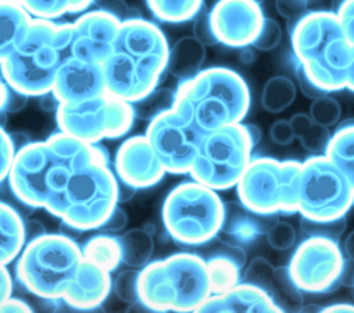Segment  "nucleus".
<instances>
[{
  "label": "nucleus",
  "instance_id": "nucleus-1",
  "mask_svg": "<svg viewBox=\"0 0 354 313\" xmlns=\"http://www.w3.org/2000/svg\"><path fill=\"white\" fill-rule=\"evenodd\" d=\"M169 50L165 33L153 22L122 19L113 50L102 62L106 94L130 103L148 95L167 69Z\"/></svg>",
  "mask_w": 354,
  "mask_h": 313
},
{
  "label": "nucleus",
  "instance_id": "nucleus-2",
  "mask_svg": "<svg viewBox=\"0 0 354 313\" xmlns=\"http://www.w3.org/2000/svg\"><path fill=\"white\" fill-rule=\"evenodd\" d=\"M72 23L33 18L15 50L0 63V73L12 90L26 97L51 92L55 74L71 57Z\"/></svg>",
  "mask_w": 354,
  "mask_h": 313
},
{
  "label": "nucleus",
  "instance_id": "nucleus-3",
  "mask_svg": "<svg viewBox=\"0 0 354 313\" xmlns=\"http://www.w3.org/2000/svg\"><path fill=\"white\" fill-rule=\"evenodd\" d=\"M174 108L188 114L206 134L242 123L250 108V92L239 73L228 68L213 66L180 80Z\"/></svg>",
  "mask_w": 354,
  "mask_h": 313
},
{
  "label": "nucleus",
  "instance_id": "nucleus-4",
  "mask_svg": "<svg viewBox=\"0 0 354 313\" xmlns=\"http://www.w3.org/2000/svg\"><path fill=\"white\" fill-rule=\"evenodd\" d=\"M292 48L311 81L325 92L346 88L351 43L335 11H310L300 17L292 32Z\"/></svg>",
  "mask_w": 354,
  "mask_h": 313
},
{
  "label": "nucleus",
  "instance_id": "nucleus-5",
  "mask_svg": "<svg viewBox=\"0 0 354 313\" xmlns=\"http://www.w3.org/2000/svg\"><path fill=\"white\" fill-rule=\"evenodd\" d=\"M212 295L206 259L176 252L138 272V298L153 312H198Z\"/></svg>",
  "mask_w": 354,
  "mask_h": 313
},
{
  "label": "nucleus",
  "instance_id": "nucleus-6",
  "mask_svg": "<svg viewBox=\"0 0 354 313\" xmlns=\"http://www.w3.org/2000/svg\"><path fill=\"white\" fill-rule=\"evenodd\" d=\"M119 203L118 175L109 160H94L69 172L44 210L75 230L100 229Z\"/></svg>",
  "mask_w": 354,
  "mask_h": 313
},
{
  "label": "nucleus",
  "instance_id": "nucleus-7",
  "mask_svg": "<svg viewBox=\"0 0 354 313\" xmlns=\"http://www.w3.org/2000/svg\"><path fill=\"white\" fill-rule=\"evenodd\" d=\"M82 259V247L73 239L44 233L24 245L15 259V279L32 295L59 302Z\"/></svg>",
  "mask_w": 354,
  "mask_h": 313
},
{
  "label": "nucleus",
  "instance_id": "nucleus-8",
  "mask_svg": "<svg viewBox=\"0 0 354 313\" xmlns=\"http://www.w3.org/2000/svg\"><path fill=\"white\" fill-rule=\"evenodd\" d=\"M224 203L217 190L192 179L174 186L162 205L167 234L184 245L212 241L223 228Z\"/></svg>",
  "mask_w": 354,
  "mask_h": 313
},
{
  "label": "nucleus",
  "instance_id": "nucleus-9",
  "mask_svg": "<svg viewBox=\"0 0 354 313\" xmlns=\"http://www.w3.org/2000/svg\"><path fill=\"white\" fill-rule=\"evenodd\" d=\"M300 161L252 157L236 183L243 207L256 215L297 212Z\"/></svg>",
  "mask_w": 354,
  "mask_h": 313
},
{
  "label": "nucleus",
  "instance_id": "nucleus-10",
  "mask_svg": "<svg viewBox=\"0 0 354 313\" xmlns=\"http://www.w3.org/2000/svg\"><path fill=\"white\" fill-rule=\"evenodd\" d=\"M253 143L245 124L238 123L203 134L189 175L214 189L236 186L249 161Z\"/></svg>",
  "mask_w": 354,
  "mask_h": 313
},
{
  "label": "nucleus",
  "instance_id": "nucleus-11",
  "mask_svg": "<svg viewBox=\"0 0 354 313\" xmlns=\"http://www.w3.org/2000/svg\"><path fill=\"white\" fill-rule=\"evenodd\" d=\"M354 203V189L325 156L313 154L300 165L297 212L314 221L346 216Z\"/></svg>",
  "mask_w": 354,
  "mask_h": 313
},
{
  "label": "nucleus",
  "instance_id": "nucleus-12",
  "mask_svg": "<svg viewBox=\"0 0 354 313\" xmlns=\"http://www.w3.org/2000/svg\"><path fill=\"white\" fill-rule=\"evenodd\" d=\"M58 128L88 143L118 139L134 124L133 103L104 94L77 103H59L55 110Z\"/></svg>",
  "mask_w": 354,
  "mask_h": 313
},
{
  "label": "nucleus",
  "instance_id": "nucleus-13",
  "mask_svg": "<svg viewBox=\"0 0 354 313\" xmlns=\"http://www.w3.org/2000/svg\"><path fill=\"white\" fill-rule=\"evenodd\" d=\"M145 137L166 172L181 175L189 174L203 132L188 114L173 106L149 120Z\"/></svg>",
  "mask_w": 354,
  "mask_h": 313
},
{
  "label": "nucleus",
  "instance_id": "nucleus-14",
  "mask_svg": "<svg viewBox=\"0 0 354 313\" xmlns=\"http://www.w3.org/2000/svg\"><path fill=\"white\" fill-rule=\"evenodd\" d=\"M61 163L80 167L59 154L47 139L30 141L17 150L7 181L25 204L33 210L44 208L53 174Z\"/></svg>",
  "mask_w": 354,
  "mask_h": 313
},
{
  "label": "nucleus",
  "instance_id": "nucleus-15",
  "mask_svg": "<svg viewBox=\"0 0 354 313\" xmlns=\"http://www.w3.org/2000/svg\"><path fill=\"white\" fill-rule=\"evenodd\" d=\"M344 254L339 241L307 236L295 250L288 269L295 284L304 292L324 294L340 285Z\"/></svg>",
  "mask_w": 354,
  "mask_h": 313
},
{
  "label": "nucleus",
  "instance_id": "nucleus-16",
  "mask_svg": "<svg viewBox=\"0 0 354 313\" xmlns=\"http://www.w3.org/2000/svg\"><path fill=\"white\" fill-rule=\"evenodd\" d=\"M209 17L217 41L235 48L252 46L266 18L254 0H218Z\"/></svg>",
  "mask_w": 354,
  "mask_h": 313
},
{
  "label": "nucleus",
  "instance_id": "nucleus-17",
  "mask_svg": "<svg viewBox=\"0 0 354 313\" xmlns=\"http://www.w3.org/2000/svg\"><path fill=\"white\" fill-rule=\"evenodd\" d=\"M122 18L112 11L91 10L72 23L71 55L102 63L113 50Z\"/></svg>",
  "mask_w": 354,
  "mask_h": 313
},
{
  "label": "nucleus",
  "instance_id": "nucleus-18",
  "mask_svg": "<svg viewBox=\"0 0 354 313\" xmlns=\"http://www.w3.org/2000/svg\"><path fill=\"white\" fill-rule=\"evenodd\" d=\"M113 168L118 178L138 190L155 186L167 174L145 135H134L122 142Z\"/></svg>",
  "mask_w": 354,
  "mask_h": 313
},
{
  "label": "nucleus",
  "instance_id": "nucleus-19",
  "mask_svg": "<svg viewBox=\"0 0 354 313\" xmlns=\"http://www.w3.org/2000/svg\"><path fill=\"white\" fill-rule=\"evenodd\" d=\"M51 92L59 103H77L106 94L102 63L68 57L55 74Z\"/></svg>",
  "mask_w": 354,
  "mask_h": 313
},
{
  "label": "nucleus",
  "instance_id": "nucleus-20",
  "mask_svg": "<svg viewBox=\"0 0 354 313\" xmlns=\"http://www.w3.org/2000/svg\"><path fill=\"white\" fill-rule=\"evenodd\" d=\"M111 288V272L83 258L62 295V302L72 309L91 310L105 302Z\"/></svg>",
  "mask_w": 354,
  "mask_h": 313
},
{
  "label": "nucleus",
  "instance_id": "nucleus-21",
  "mask_svg": "<svg viewBox=\"0 0 354 313\" xmlns=\"http://www.w3.org/2000/svg\"><path fill=\"white\" fill-rule=\"evenodd\" d=\"M201 313H277L281 309L261 288L241 281L223 294H212Z\"/></svg>",
  "mask_w": 354,
  "mask_h": 313
},
{
  "label": "nucleus",
  "instance_id": "nucleus-22",
  "mask_svg": "<svg viewBox=\"0 0 354 313\" xmlns=\"http://www.w3.org/2000/svg\"><path fill=\"white\" fill-rule=\"evenodd\" d=\"M246 255L238 245L221 243L206 259L212 294H223L241 283Z\"/></svg>",
  "mask_w": 354,
  "mask_h": 313
},
{
  "label": "nucleus",
  "instance_id": "nucleus-23",
  "mask_svg": "<svg viewBox=\"0 0 354 313\" xmlns=\"http://www.w3.org/2000/svg\"><path fill=\"white\" fill-rule=\"evenodd\" d=\"M26 244L24 215L0 200V263L14 262Z\"/></svg>",
  "mask_w": 354,
  "mask_h": 313
},
{
  "label": "nucleus",
  "instance_id": "nucleus-24",
  "mask_svg": "<svg viewBox=\"0 0 354 313\" xmlns=\"http://www.w3.org/2000/svg\"><path fill=\"white\" fill-rule=\"evenodd\" d=\"M206 58L205 46L195 36L178 39L169 50L167 70L171 76L185 80L195 76Z\"/></svg>",
  "mask_w": 354,
  "mask_h": 313
},
{
  "label": "nucleus",
  "instance_id": "nucleus-25",
  "mask_svg": "<svg viewBox=\"0 0 354 313\" xmlns=\"http://www.w3.org/2000/svg\"><path fill=\"white\" fill-rule=\"evenodd\" d=\"M32 19L22 4L0 1V63L21 43Z\"/></svg>",
  "mask_w": 354,
  "mask_h": 313
},
{
  "label": "nucleus",
  "instance_id": "nucleus-26",
  "mask_svg": "<svg viewBox=\"0 0 354 313\" xmlns=\"http://www.w3.org/2000/svg\"><path fill=\"white\" fill-rule=\"evenodd\" d=\"M325 156L340 170L354 189V119H347L337 125Z\"/></svg>",
  "mask_w": 354,
  "mask_h": 313
},
{
  "label": "nucleus",
  "instance_id": "nucleus-27",
  "mask_svg": "<svg viewBox=\"0 0 354 313\" xmlns=\"http://www.w3.org/2000/svg\"><path fill=\"white\" fill-rule=\"evenodd\" d=\"M266 292L281 312H300L304 306L301 290L295 284L288 266L275 267Z\"/></svg>",
  "mask_w": 354,
  "mask_h": 313
},
{
  "label": "nucleus",
  "instance_id": "nucleus-28",
  "mask_svg": "<svg viewBox=\"0 0 354 313\" xmlns=\"http://www.w3.org/2000/svg\"><path fill=\"white\" fill-rule=\"evenodd\" d=\"M83 258L113 272L122 263V247L119 237L111 234H97L90 237L82 247Z\"/></svg>",
  "mask_w": 354,
  "mask_h": 313
},
{
  "label": "nucleus",
  "instance_id": "nucleus-29",
  "mask_svg": "<svg viewBox=\"0 0 354 313\" xmlns=\"http://www.w3.org/2000/svg\"><path fill=\"white\" fill-rule=\"evenodd\" d=\"M224 222L221 230L231 234L241 243L253 241L263 230L256 218H253L246 207L238 203H227L224 204Z\"/></svg>",
  "mask_w": 354,
  "mask_h": 313
},
{
  "label": "nucleus",
  "instance_id": "nucleus-30",
  "mask_svg": "<svg viewBox=\"0 0 354 313\" xmlns=\"http://www.w3.org/2000/svg\"><path fill=\"white\" fill-rule=\"evenodd\" d=\"M119 240L123 263L131 267H142L149 262L153 251V239L148 230L134 228L123 233Z\"/></svg>",
  "mask_w": 354,
  "mask_h": 313
},
{
  "label": "nucleus",
  "instance_id": "nucleus-31",
  "mask_svg": "<svg viewBox=\"0 0 354 313\" xmlns=\"http://www.w3.org/2000/svg\"><path fill=\"white\" fill-rule=\"evenodd\" d=\"M147 6L156 19L181 23L199 14L203 0H147Z\"/></svg>",
  "mask_w": 354,
  "mask_h": 313
},
{
  "label": "nucleus",
  "instance_id": "nucleus-32",
  "mask_svg": "<svg viewBox=\"0 0 354 313\" xmlns=\"http://www.w3.org/2000/svg\"><path fill=\"white\" fill-rule=\"evenodd\" d=\"M296 85L286 76L270 77L261 91V106L270 113H279L289 108L296 98Z\"/></svg>",
  "mask_w": 354,
  "mask_h": 313
},
{
  "label": "nucleus",
  "instance_id": "nucleus-33",
  "mask_svg": "<svg viewBox=\"0 0 354 313\" xmlns=\"http://www.w3.org/2000/svg\"><path fill=\"white\" fill-rule=\"evenodd\" d=\"M94 0H21V4L33 18L57 19L65 14L86 11Z\"/></svg>",
  "mask_w": 354,
  "mask_h": 313
},
{
  "label": "nucleus",
  "instance_id": "nucleus-34",
  "mask_svg": "<svg viewBox=\"0 0 354 313\" xmlns=\"http://www.w3.org/2000/svg\"><path fill=\"white\" fill-rule=\"evenodd\" d=\"M176 91L166 87H156L148 95L133 103L134 114L141 120H152L155 116L174 106Z\"/></svg>",
  "mask_w": 354,
  "mask_h": 313
},
{
  "label": "nucleus",
  "instance_id": "nucleus-35",
  "mask_svg": "<svg viewBox=\"0 0 354 313\" xmlns=\"http://www.w3.org/2000/svg\"><path fill=\"white\" fill-rule=\"evenodd\" d=\"M300 228L307 236L325 237V239L339 241L340 236L346 229V216L332 219V221H314V219L301 216Z\"/></svg>",
  "mask_w": 354,
  "mask_h": 313
},
{
  "label": "nucleus",
  "instance_id": "nucleus-36",
  "mask_svg": "<svg viewBox=\"0 0 354 313\" xmlns=\"http://www.w3.org/2000/svg\"><path fill=\"white\" fill-rule=\"evenodd\" d=\"M308 114L314 123L330 127L339 121L342 116V106L335 98L325 94L313 99Z\"/></svg>",
  "mask_w": 354,
  "mask_h": 313
},
{
  "label": "nucleus",
  "instance_id": "nucleus-37",
  "mask_svg": "<svg viewBox=\"0 0 354 313\" xmlns=\"http://www.w3.org/2000/svg\"><path fill=\"white\" fill-rule=\"evenodd\" d=\"M138 272L140 270H123L112 283L115 295L124 303H137L138 298Z\"/></svg>",
  "mask_w": 354,
  "mask_h": 313
},
{
  "label": "nucleus",
  "instance_id": "nucleus-38",
  "mask_svg": "<svg viewBox=\"0 0 354 313\" xmlns=\"http://www.w3.org/2000/svg\"><path fill=\"white\" fill-rule=\"evenodd\" d=\"M330 138L332 134L329 127L313 123L310 128L299 138V141L301 146L311 154H325Z\"/></svg>",
  "mask_w": 354,
  "mask_h": 313
},
{
  "label": "nucleus",
  "instance_id": "nucleus-39",
  "mask_svg": "<svg viewBox=\"0 0 354 313\" xmlns=\"http://www.w3.org/2000/svg\"><path fill=\"white\" fill-rule=\"evenodd\" d=\"M274 272H275V267L266 258L256 256L250 261V263L245 269L242 274V281L253 284L261 288L263 291H266Z\"/></svg>",
  "mask_w": 354,
  "mask_h": 313
},
{
  "label": "nucleus",
  "instance_id": "nucleus-40",
  "mask_svg": "<svg viewBox=\"0 0 354 313\" xmlns=\"http://www.w3.org/2000/svg\"><path fill=\"white\" fill-rule=\"evenodd\" d=\"M267 243L277 251L289 250L296 241L295 228L283 221L275 222L267 230Z\"/></svg>",
  "mask_w": 354,
  "mask_h": 313
},
{
  "label": "nucleus",
  "instance_id": "nucleus-41",
  "mask_svg": "<svg viewBox=\"0 0 354 313\" xmlns=\"http://www.w3.org/2000/svg\"><path fill=\"white\" fill-rule=\"evenodd\" d=\"M281 39H282V29L279 23L275 19L266 17L263 26L260 29V33L257 34L252 46L260 51H270V50H274L281 43Z\"/></svg>",
  "mask_w": 354,
  "mask_h": 313
},
{
  "label": "nucleus",
  "instance_id": "nucleus-42",
  "mask_svg": "<svg viewBox=\"0 0 354 313\" xmlns=\"http://www.w3.org/2000/svg\"><path fill=\"white\" fill-rule=\"evenodd\" d=\"M17 149L11 139V135L0 124V183L7 179Z\"/></svg>",
  "mask_w": 354,
  "mask_h": 313
},
{
  "label": "nucleus",
  "instance_id": "nucleus-43",
  "mask_svg": "<svg viewBox=\"0 0 354 313\" xmlns=\"http://www.w3.org/2000/svg\"><path fill=\"white\" fill-rule=\"evenodd\" d=\"M308 0H275V8L288 21H297L304 15Z\"/></svg>",
  "mask_w": 354,
  "mask_h": 313
},
{
  "label": "nucleus",
  "instance_id": "nucleus-44",
  "mask_svg": "<svg viewBox=\"0 0 354 313\" xmlns=\"http://www.w3.org/2000/svg\"><path fill=\"white\" fill-rule=\"evenodd\" d=\"M335 12L343 26L348 41L351 43V46H354V0H344Z\"/></svg>",
  "mask_w": 354,
  "mask_h": 313
},
{
  "label": "nucleus",
  "instance_id": "nucleus-45",
  "mask_svg": "<svg viewBox=\"0 0 354 313\" xmlns=\"http://www.w3.org/2000/svg\"><path fill=\"white\" fill-rule=\"evenodd\" d=\"M194 36L203 44V46H214L217 44L216 34L213 32L210 17L209 14L199 15L194 22Z\"/></svg>",
  "mask_w": 354,
  "mask_h": 313
},
{
  "label": "nucleus",
  "instance_id": "nucleus-46",
  "mask_svg": "<svg viewBox=\"0 0 354 313\" xmlns=\"http://www.w3.org/2000/svg\"><path fill=\"white\" fill-rule=\"evenodd\" d=\"M270 138L277 145H289L296 137L289 120H277L270 128Z\"/></svg>",
  "mask_w": 354,
  "mask_h": 313
},
{
  "label": "nucleus",
  "instance_id": "nucleus-47",
  "mask_svg": "<svg viewBox=\"0 0 354 313\" xmlns=\"http://www.w3.org/2000/svg\"><path fill=\"white\" fill-rule=\"evenodd\" d=\"M296 79H297L300 91L303 92L304 97H307L310 99H315L318 97H322V95L328 94L311 81V79L307 76V73L304 72V69L299 63H296Z\"/></svg>",
  "mask_w": 354,
  "mask_h": 313
},
{
  "label": "nucleus",
  "instance_id": "nucleus-48",
  "mask_svg": "<svg viewBox=\"0 0 354 313\" xmlns=\"http://www.w3.org/2000/svg\"><path fill=\"white\" fill-rule=\"evenodd\" d=\"M127 221H129L127 219V214L120 207H116L111 212V215L108 216V219L105 221V223L100 229H102L105 232L116 233V232H120V230H123L126 228Z\"/></svg>",
  "mask_w": 354,
  "mask_h": 313
},
{
  "label": "nucleus",
  "instance_id": "nucleus-49",
  "mask_svg": "<svg viewBox=\"0 0 354 313\" xmlns=\"http://www.w3.org/2000/svg\"><path fill=\"white\" fill-rule=\"evenodd\" d=\"M12 294V279L7 265L0 263V307Z\"/></svg>",
  "mask_w": 354,
  "mask_h": 313
},
{
  "label": "nucleus",
  "instance_id": "nucleus-50",
  "mask_svg": "<svg viewBox=\"0 0 354 313\" xmlns=\"http://www.w3.org/2000/svg\"><path fill=\"white\" fill-rule=\"evenodd\" d=\"M289 123L292 125V130L295 132L296 138H300L308 128L310 125L314 123L311 116L307 113H296L289 119Z\"/></svg>",
  "mask_w": 354,
  "mask_h": 313
},
{
  "label": "nucleus",
  "instance_id": "nucleus-51",
  "mask_svg": "<svg viewBox=\"0 0 354 313\" xmlns=\"http://www.w3.org/2000/svg\"><path fill=\"white\" fill-rule=\"evenodd\" d=\"M28 312H33L30 305L14 296H10L0 307V313H28Z\"/></svg>",
  "mask_w": 354,
  "mask_h": 313
},
{
  "label": "nucleus",
  "instance_id": "nucleus-52",
  "mask_svg": "<svg viewBox=\"0 0 354 313\" xmlns=\"http://www.w3.org/2000/svg\"><path fill=\"white\" fill-rule=\"evenodd\" d=\"M12 92H14V90L11 88V85L6 81V79L0 73V117H4L6 113L8 112Z\"/></svg>",
  "mask_w": 354,
  "mask_h": 313
},
{
  "label": "nucleus",
  "instance_id": "nucleus-53",
  "mask_svg": "<svg viewBox=\"0 0 354 313\" xmlns=\"http://www.w3.org/2000/svg\"><path fill=\"white\" fill-rule=\"evenodd\" d=\"M340 285L354 287V261L344 256L343 267L340 272Z\"/></svg>",
  "mask_w": 354,
  "mask_h": 313
},
{
  "label": "nucleus",
  "instance_id": "nucleus-54",
  "mask_svg": "<svg viewBox=\"0 0 354 313\" xmlns=\"http://www.w3.org/2000/svg\"><path fill=\"white\" fill-rule=\"evenodd\" d=\"M46 233V229L44 226L37 222V221H33V219H28L25 221V234H26V241L32 240V239H36L41 234Z\"/></svg>",
  "mask_w": 354,
  "mask_h": 313
},
{
  "label": "nucleus",
  "instance_id": "nucleus-55",
  "mask_svg": "<svg viewBox=\"0 0 354 313\" xmlns=\"http://www.w3.org/2000/svg\"><path fill=\"white\" fill-rule=\"evenodd\" d=\"M118 185H119V203L130 200L137 193V190H138L134 186H131V185L126 183L124 181H122L120 178H118Z\"/></svg>",
  "mask_w": 354,
  "mask_h": 313
},
{
  "label": "nucleus",
  "instance_id": "nucleus-56",
  "mask_svg": "<svg viewBox=\"0 0 354 313\" xmlns=\"http://www.w3.org/2000/svg\"><path fill=\"white\" fill-rule=\"evenodd\" d=\"M40 98V106L44 109V110H57L59 102L58 99L54 97L53 92H48V94H44Z\"/></svg>",
  "mask_w": 354,
  "mask_h": 313
},
{
  "label": "nucleus",
  "instance_id": "nucleus-57",
  "mask_svg": "<svg viewBox=\"0 0 354 313\" xmlns=\"http://www.w3.org/2000/svg\"><path fill=\"white\" fill-rule=\"evenodd\" d=\"M321 312H324V313H330V312H333V313H344V312L354 313V305H351V303H335V305H329V306L321 309Z\"/></svg>",
  "mask_w": 354,
  "mask_h": 313
},
{
  "label": "nucleus",
  "instance_id": "nucleus-58",
  "mask_svg": "<svg viewBox=\"0 0 354 313\" xmlns=\"http://www.w3.org/2000/svg\"><path fill=\"white\" fill-rule=\"evenodd\" d=\"M346 88L354 92V46L351 47V58L346 73Z\"/></svg>",
  "mask_w": 354,
  "mask_h": 313
},
{
  "label": "nucleus",
  "instance_id": "nucleus-59",
  "mask_svg": "<svg viewBox=\"0 0 354 313\" xmlns=\"http://www.w3.org/2000/svg\"><path fill=\"white\" fill-rule=\"evenodd\" d=\"M343 254H344V256H347V258L354 261V230L344 240Z\"/></svg>",
  "mask_w": 354,
  "mask_h": 313
},
{
  "label": "nucleus",
  "instance_id": "nucleus-60",
  "mask_svg": "<svg viewBox=\"0 0 354 313\" xmlns=\"http://www.w3.org/2000/svg\"><path fill=\"white\" fill-rule=\"evenodd\" d=\"M245 127L248 130V134H249V137L252 139L253 146H256L260 142V139H261V130L256 124H245Z\"/></svg>",
  "mask_w": 354,
  "mask_h": 313
},
{
  "label": "nucleus",
  "instance_id": "nucleus-61",
  "mask_svg": "<svg viewBox=\"0 0 354 313\" xmlns=\"http://www.w3.org/2000/svg\"><path fill=\"white\" fill-rule=\"evenodd\" d=\"M4 3H14V4H21V0H0Z\"/></svg>",
  "mask_w": 354,
  "mask_h": 313
},
{
  "label": "nucleus",
  "instance_id": "nucleus-62",
  "mask_svg": "<svg viewBox=\"0 0 354 313\" xmlns=\"http://www.w3.org/2000/svg\"><path fill=\"white\" fill-rule=\"evenodd\" d=\"M254 1H256V3H259V4H260V3H261V1H263V0H254Z\"/></svg>",
  "mask_w": 354,
  "mask_h": 313
}]
</instances>
